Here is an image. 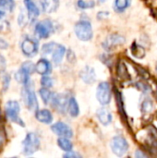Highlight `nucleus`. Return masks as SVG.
Wrapping results in <instances>:
<instances>
[{"label": "nucleus", "instance_id": "obj_1", "mask_svg": "<svg viewBox=\"0 0 157 158\" xmlns=\"http://www.w3.org/2000/svg\"><path fill=\"white\" fill-rule=\"evenodd\" d=\"M74 31H75V34L81 41H84V42L90 41L93 36L92 25L88 20L85 19L78 21L75 24Z\"/></svg>", "mask_w": 157, "mask_h": 158}, {"label": "nucleus", "instance_id": "obj_2", "mask_svg": "<svg viewBox=\"0 0 157 158\" xmlns=\"http://www.w3.org/2000/svg\"><path fill=\"white\" fill-rule=\"evenodd\" d=\"M22 145H23V154L25 156H31L39 150L40 139L36 133L30 132L26 135L24 141L22 142Z\"/></svg>", "mask_w": 157, "mask_h": 158}, {"label": "nucleus", "instance_id": "obj_3", "mask_svg": "<svg viewBox=\"0 0 157 158\" xmlns=\"http://www.w3.org/2000/svg\"><path fill=\"white\" fill-rule=\"evenodd\" d=\"M5 111H6V116L7 117V118L14 123H17L22 127H24V123L22 121V119L19 117V114L20 112V106L19 104L17 101H8L6 104L5 106Z\"/></svg>", "mask_w": 157, "mask_h": 158}, {"label": "nucleus", "instance_id": "obj_4", "mask_svg": "<svg viewBox=\"0 0 157 158\" xmlns=\"http://www.w3.org/2000/svg\"><path fill=\"white\" fill-rule=\"evenodd\" d=\"M23 94H24V100H25V104H26L27 107L31 111H37L38 101H37L36 94L34 93L33 86L31 81H29L28 83L25 84Z\"/></svg>", "mask_w": 157, "mask_h": 158}, {"label": "nucleus", "instance_id": "obj_5", "mask_svg": "<svg viewBox=\"0 0 157 158\" xmlns=\"http://www.w3.org/2000/svg\"><path fill=\"white\" fill-rule=\"evenodd\" d=\"M96 98L102 106H106L111 102L112 94L108 82H101L96 91Z\"/></svg>", "mask_w": 157, "mask_h": 158}, {"label": "nucleus", "instance_id": "obj_6", "mask_svg": "<svg viewBox=\"0 0 157 158\" xmlns=\"http://www.w3.org/2000/svg\"><path fill=\"white\" fill-rule=\"evenodd\" d=\"M110 146H111L112 152L118 156H124L129 150V143L127 140L121 136L114 137L111 141Z\"/></svg>", "mask_w": 157, "mask_h": 158}, {"label": "nucleus", "instance_id": "obj_7", "mask_svg": "<svg viewBox=\"0 0 157 158\" xmlns=\"http://www.w3.org/2000/svg\"><path fill=\"white\" fill-rule=\"evenodd\" d=\"M35 33L38 35L39 38L46 39L48 38L54 31V25L53 22L49 19H44L38 22L35 26Z\"/></svg>", "mask_w": 157, "mask_h": 158}, {"label": "nucleus", "instance_id": "obj_8", "mask_svg": "<svg viewBox=\"0 0 157 158\" xmlns=\"http://www.w3.org/2000/svg\"><path fill=\"white\" fill-rule=\"evenodd\" d=\"M38 48H39L38 41L33 38L27 37L21 43V51L26 56L29 57L34 56L38 52Z\"/></svg>", "mask_w": 157, "mask_h": 158}, {"label": "nucleus", "instance_id": "obj_9", "mask_svg": "<svg viewBox=\"0 0 157 158\" xmlns=\"http://www.w3.org/2000/svg\"><path fill=\"white\" fill-rule=\"evenodd\" d=\"M125 42H126L125 37H123L122 35L114 33V34H110L105 39V41L103 43V47L106 51H111L112 49L117 48V46L122 45L123 44H125Z\"/></svg>", "mask_w": 157, "mask_h": 158}, {"label": "nucleus", "instance_id": "obj_10", "mask_svg": "<svg viewBox=\"0 0 157 158\" xmlns=\"http://www.w3.org/2000/svg\"><path fill=\"white\" fill-rule=\"evenodd\" d=\"M51 131L59 137H66V138L70 139L73 136V131H72L71 128L68 124H66L62 121L56 122L54 125H52Z\"/></svg>", "mask_w": 157, "mask_h": 158}, {"label": "nucleus", "instance_id": "obj_11", "mask_svg": "<svg viewBox=\"0 0 157 158\" xmlns=\"http://www.w3.org/2000/svg\"><path fill=\"white\" fill-rule=\"evenodd\" d=\"M68 100L64 94H54L51 105L57 111L61 113H65L66 109H68Z\"/></svg>", "mask_w": 157, "mask_h": 158}, {"label": "nucleus", "instance_id": "obj_12", "mask_svg": "<svg viewBox=\"0 0 157 158\" xmlns=\"http://www.w3.org/2000/svg\"><path fill=\"white\" fill-rule=\"evenodd\" d=\"M24 5L27 9L28 17L31 20H34L40 15V10L32 0H24Z\"/></svg>", "mask_w": 157, "mask_h": 158}, {"label": "nucleus", "instance_id": "obj_13", "mask_svg": "<svg viewBox=\"0 0 157 158\" xmlns=\"http://www.w3.org/2000/svg\"><path fill=\"white\" fill-rule=\"evenodd\" d=\"M35 71L41 75H48L52 71V65L46 59H40L35 65Z\"/></svg>", "mask_w": 157, "mask_h": 158}, {"label": "nucleus", "instance_id": "obj_14", "mask_svg": "<svg viewBox=\"0 0 157 158\" xmlns=\"http://www.w3.org/2000/svg\"><path fill=\"white\" fill-rule=\"evenodd\" d=\"M145 143L152 148H157V130L154 126H149L146 130Z\"/></svg>", "mask_w": 157, "mask_h": 158}, {"label": "nucleus", "instance_id": "obj_15", "mask_svg": "<svg viewBox=\"0 0 157 158\" xmlns=\"http://www.w3.org/2000/svg\"><path fill=\"white\" fill-rule=\"evenodd\" d=\"M35 118L39 122L43 123V124H51L53 122L52 113L48 109L37 110L35 112Z\"/></svg>", "mask_w": 157, "mask_h": 158}, {"label": "nucleus", "instance_id": "obj_16", "mask_svg": "<svg viewBox=\"0 0 157 158\" xmlns=\"http://www.w3.org/2000/svg\"><path fill=\"white\" fill-rule=\"evenodd\" d=\"M95 71L93 68L87 66L85 67L81 71V80L88 84H91L93 82H94L95 81Z\"/></svg>", "mask_w": 157, "mask_h": 158}, {"label": "nucleus", "instance_id": "obj_17", "mask_svg": "<svg viewBox=\"0 0 157 158\" xmlns=\"http://www.w3.org/2000/svg\"><path fill=\"white\" fill-rule=\"evenodd\" d=\"M96 115H97V118H98L99 121L103 125H105V126H107V125H109L112 122V119H113L112 114L106 108H100V109H98Z\"/></svg>", "mask_w": 157, "mask_h": 158}, {"label": "nucleus", "instance_id": "obj_18", "mask_svg": "<svg viewBox=\"0 0 157 158\" xmlns=\"http://www.w3.org/2000/svg\"><path fill=\"white\" fill-rule=\"evenodd\" d=\"M59 5H60L59 0H42L43 10L48 14L56 12L59 7Z\"/></svg>", "mask_w": 157, "mask_h": 158}, {"label": "nucleus", "instance_id": "obj_19", "mask_svg": "<svg viewBox=\"0 0 157 158\" xmlns=\"http://www.w3.org/2000/svg\"><path fill=\"white\" fill-rule=\"evenodd\" d=\"M65 53H66L65 46H63V45H57L56 46V48L53 52V56H52V59H53V62L55 65L58 66L62 62L63 57L65 56Z\"/></svg>", "mask_w": 157, "mask_h": 158}, {"label": "nucleus", "instance_id": "obj_20", "mask_svg": "<svg viewBox=\"0 0 157 158\" xmlns=\"http://www.w3.org/2000/svg\"><path fill=\"white\" fill-rule=\"evenodd\" d=\"M30 75H31V73L27 69L20 67V69L15 74V79L18 82L25 85L26 83H28L30 81Z\"/></svg>", "mask_w": 157, "mask_h": 158}, {"label": "nucleus", "instance_id": "obj_21", "mask_svg": "<svg viewBox=\"0 0 157 158\" xmlns=\"http://www.w3.org/2000/svg\"><path fill=\"white\" fill-rule=\"evenodd\" d=\"M68 114L73 117V118H76L79 116L80 114V107H79V105L76 101L75 98L71 97L68 99Z\"/></svg>", "mask_w": 157, "mask_h": 158}, {"label": "nucleus", "instance_id": "obj_22", "mask_svg": "<svg viewBox=\"0 0 157 158\" xmlns=\"http://www.w3.org/2000/svg\"><path fill=\"white\" fill-rule=\"evenodd\" d=\"M39 94H40V96L43 100V102L45 104V105H48V104H51L52 103V100H53V97H54V94L52 92L49 91L48 88H41L39 90Z\"/></svg>", "mask_w": 157, "mask_h": 158}, {"label": "nucleus", "instance_id": "obj_23", "mask_svg": "<svg viewBox=\"0 0 157 158\" xmlns=\"http://www.w3.org/2000/svg\"><path fill=\"white\" fill-rule=\"evenodd\" d=\"M57 144L58 146L65 152H69L72 150L73 148V144L72 143L69 141L68 138H66V137H60L58 140H57Z\"/></svg>", "mask_w": 157, "mask_h": 158}, {"label": "nucleus", "instance_id": "obj_24", "mask_svg": "<svg viewBox=\"0 0 157 158\" xmlns=\"http://www.w3.org/2000/svg\"><path fill=\"white\" fill-rule=\"evenodd\" d=\"M131 0H115V9L118 12H123L130 6Z\"/></svg>", "mask_w": 157, "mask_h": 158}, {"label": "nucleus", "instance_id": "obj_25", "mask_svg": "<svg viewBox=\"0 0 157 158\" xmlns=\"http://www.w3.org/2000/svg\"><path fill=\"white\" fill-rule=\"evenodd\" d=\"M118 75L122 80H127L130 78V74L127 70V67L123 62H119L118 65Z\"/></svg>", "mask_w": 157, "mask_h": 158}, {"label": "nucleus", "instance_id": "obj_26", "mask_svg": "<svg viewBox=\"0 0 157 158\" xmlns=\"http://www.w3.org/2000/svg\"><path fill=\"white\" fill-rule=\"evenodd\" d=\"M57 45H58V44H56V43H53V42L44 44L43 45V47H42V53H43V55L52 54V53L55 51V49L56 48Z\"/></svg>", "mask_w": 157, "mask_h": 158}, {"label": "nucleus", "instance_id": "obj_27", "mask_svg": "<svg viewBox=\"0 0 157 158\" xmlns=\"http://www.w3.org/2000/svg\"><path fill=\"white\" fill-rule=\"evenodd\" d=\"M14 6H15L14 0H0V7L5 10L11 12L13 11Z\"/></svg>", "mask_w": 157, "mask_h": 158}, {"label": "nucleus", "instance_id": "obj_28", "mask_svg": "<svg viewBox=\"0 0 157 158\" xmlns=\"http://www.w3.org/2000/svg\"><path fill=\"white\" fill-rule=\"evenodd\" d=\"M77 6L81 9H88L93 8L95 6L94 1H85V0H78Z\"/></svg>", "mask_w": 157, "mask_h": 158}, {"label": "nucleus", "instance_id": "obj_29", "mask_svg": "<svg viewBox=\"0 0 157 158\" xmlns=\"http://www.w3.org/2000/svg\"><path fill=\"white\" fill-rule=\"evenodd\" d=\"M132 54H133V56H135L136 57L142 58V57L144 56L145 51H144V49H143L142 46L137 45L136 44H134L133 46H132Z\"/></svg>", "mask_w": 157, "mask_h": 158}, {"label": "nucleus", "instance_id": "obj_30", "mask_svg": "<svg viewBox=\"0 0 157 158\" xmlns=\"http://www.w3.org/2000/svg\"><path fill=\"white\" fill-rule=\"evenodd\" d=\"M41 84L43 87L44 88H51L54 84V81L51 77L47 76V75H43L41 79Z\"/></svg>", "mask_w": 157, "mask_h": 158}, {"label": "nucleus", "instance_id": "obj_31", "mask_svg": "<svg viewBox=\"0 0 157 158\" xmlns=\"http://www.w3.org/2000/svg\"><path fill=\"white\" fill-rule=\"evenodd\" d=\"M2 87H3V91H6L7 88L9 87V84H10V81H11V78L9 76V74L7 73H3L2 75Z\"/></svg>", "mask_w": 157, "mask_h": 158}, {"label": "nucleus", "instance_id": "obj_32", "mask_svg": "<svg viewBox=\"0 0 157 158\" xmlns=\"http://www.w3.org/2000/svg\"><path fill=\"white\" fill-rule=\"evenodd\" d=\"M143 112H146V113H148V112H151V110H152V108H153V104H152V102L150 101V100H145L144 102H143Z\"/></svg>", "mask_w": 157, "mask_h": 158}, {"label": "nucleus", "instance_id": "obj_33", "mask_svg": "<svg viewBox=\"0 0 157 158\" xmlns=\"http://www.w3.org/2000/svg\"><path fill=\"white\" fill-rule=\"evenodd\" d=\"M6 70V59L0 56V73L2 72H5Z\"/></svg>", "mask_w": 157, "mask_h": 158}, {"label": "nucleus", "instance_id": "obj_34", "mask_svg": "<svg viewBox=\"0 0 157 158\" xmlns=\"http://www.w3.org/2000/svg\"><path fill=\"white\" fill-rule=\"evenodd\" d=\"M6 142V131L3 129H0V146H2Z\"/></svg>", "mask_w": 157, "mask_h": 158}, {"label": "nucleus", "instance_id": "obj_35", "mask_svg": "<svg viewBox=\"0 0 157 158\" xmlns=\"http://www.w3.org/2000/svg\"><path fill=\"white\" fill-rule=\"evenodd\" d=\"M64 157L75 158V157H81V156H80L79 154H77V153H75V152H73V151L71 150V151H69V152H67V154H66V155H64Z\"/></svg>", "mask_w": 157, "mask_h": 158}, {"label": "nucleus", "instance_id": "obj_36", "mask_svg": "<svg viewBox=\"0 0 157 158\" xmlns=\"http://www.w3.org/2000/svg\"><path fill=\"white\" fill-rule=\"evenodd\" d=\"M8 47V44L6 41H5L4 39L0 38V49H6Z\"/></svg>", "mask_w": 157, "mask_h": 158}, {"label": "nucleus", "instance_id": "obj_37", "mask_svg": "<svg viewBox=\"0 0 157 158\" xmlns=\"http://www.w3.org/2000/svg\"><path fill=\"white\" fill-rule=\"evenodd\" d=\"M135 156H136V157L140 158V157H146L147 156H146L145 154H143L142 151H140V150H139V151H137V152H136V154H135Z\"/></svg>", "mask_w": 157, "mask_h": 158}, {"label": "nucleus", "instance_id": "obj_38", "mask_svg": "<svg viewBox=\"0 0 157 158\" xmlns=\"http://www.w3.org/2000/svg\"><path fill=\"white\" fill-rule=\"evenodd\" d=\"M5 15H6L5 11H3V10H0V19H3V18L5 17Z\"/></svg>", "mask_w": 157, "mask_h": 158}, {"label": "nucleus", "instance_id": "obj_39", "mask_svg": "<svg viewBox=\"0 0 157 158\" xmlns=\"http://www.w3.org/2000/svg\"><path fill=\"white\" fill-rule=\"evenodd\" d=\"M105 1H106V0H99V2H100V3H104Z\"/></svg>", "mask_w": 157, "mask_h": 158}, {"label": "nucleus", "instance_id": "obj_40", "mask_svg": "<svg viewBox=\"0 0 157 158\" xmlns=\"http://www.w3.org/2000/svg\"><path fill=\"white\" fill-rule=\"evenodd\" d=\"M0 117H1V112H0Z\"/></svg>", "mask_w": 157, "mask_h": 158}]
</instances>
